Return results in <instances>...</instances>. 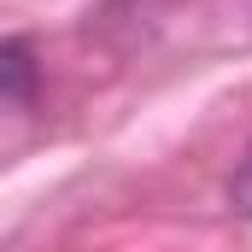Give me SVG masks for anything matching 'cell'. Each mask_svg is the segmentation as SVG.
Instances as JSON below:
<instances>
[{"instance_id": "cell-1", "label": "cell", "mask_w": 252, "mask_h": 252, "mask_svg": "<svg viewBox=\"0 0 252 252\" xmlns=\"http://www.w3.org/2000/svg\"><path fill=\"white\" fill-rule=\"evenodd\" d=\"M12 76H18L24 88H30V76H35V64H30L24 47H0V94H6V82H12Z\"/></svg>"}, {"instance_id": "cell-2", "label": "cell", "mask_w": 252, "mask_h": 252, "mask_svg": "<svg viewBox=\"0 0 252 252\" xmlns=\"http://www.w3.org/2000/svg\"><path fill=\"white\" fill-rule=\"evenodd\" d=\"M229 205L241 217H252V147H247V158H241V170H235V182H229Z\"/></svg>"}]
</instances>
